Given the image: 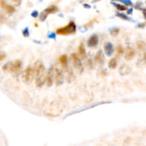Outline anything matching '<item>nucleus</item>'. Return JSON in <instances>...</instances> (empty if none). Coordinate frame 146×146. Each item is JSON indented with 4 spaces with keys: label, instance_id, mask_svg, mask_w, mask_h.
<instances>
[{
    "label": "nucleus",
    "instance_id": "1",
    "mask_svg": "<svg viewBox=\"0 0 146 146\" xmlns=\"http://www.w3.org/2000/svg\"><path fill=\"white\" fill-rule=\"evenodd\" d=\"M34 70L36 86L38 88H42L44 84V65L41 61H37L34 64Z\"/></svg>",
    "mask_w": 146,
    "mask_h": 146
},
{
    "label": "nucleus",
    "instance_id": "2",
    "mask_svg": "<svg viewBox=\"0 0 146 146\" xmlns=\"http://www.w3.org/2000/svg\"><path fill=\"white\" fill-rule=\"evenodd\" d=\"M76 32V26L74 22H70L68 24L65 26L58 28L56 30V34L58 35H64L67 36L70 34H74Z\"/></svg>",
    "mask_w": 146,
    "mask_h": 146
},
{
    "label": "nucleus",
    "instance_id": "3",
    "mask_svg": "<svg viewBox=\"0 0 146 146\" xmlns=\"http://www.w3.org/2000/svg\"><path fill=\"white\" fill-rule=\"evenodd\" d=\"M22 66V63L19 60L12 61V62H8L3 66L2 69L3 71H9L12 73H17L19 72Z\"/></svg>",
    "mask_w": 146,
    "mask_h": 146
},
{
    "label": "nucleus",
    "instance_id": "4",
    "mask_svg": "<svg viewBox=\"0 0 146 146\" xmlns=\"http://www.w3.org/2000/svg\"><path fill=\"white\" fill-rule=\"evenodd\" d=\"M34 78V70L32 66H28L22 73V80L25 84H30Z\"/></svg>",
    "mask_w": 146,
    "mask_h": 146
},
{
    "label": "nucleus",
    "instance_id": "5",
    "mask_svg": "<svg viewBox=\"0 0 146 146\" xmlns=\"http://www.w3.org/2000/svg\"><path fill=\"white\" fill-rule=\"evenodd\" d=\"M58 11V8H57V6H54V5H52V6H50L49 7H48L47 9H46V10H44V11H43L40 14V20L41 21H45L46 19L47 18L48 15L50 14H54V13H56Z\"/></svg>",
    "mask_w": 146,
    "mask_h": 146
},
{
    "label": "nucleus",
    "instance_id": "6",
    "mask_svg": "<svg viewBox=\"0 0 146 146\" xmlns=\"http://www.w3.org/2000/svg\"><path fill=\"white\" fill-rule=\"evenodd\" d=\"M71 58L73 64H74V66H75L76 70L81 73L84 70V67H83L81 61H80V58L76 54H72L71 55Z\"/></svg>",
    "mask_w": 146,
    "mask_h": 146
},
{
    "label": "nucleus",
    "instance_id": "7",
    "mask_svg": "<svg viewBox=\"0 0 146 146\" xmlns=\"http://www.w3.org/2000/svg\"><path fill=\"white\" fill-rule=\"evenodd\" d=\"M54 68L52 67L47 71V74L46 75V78L44 80L46 82V84L47 86H52L54 83Z\"/></svg>",
    "mask_w": 146,
    "mask_h": 146
},
{
    "label": "nucleus",
    "instance_id": "8",
    "mask_svg": "<svg viewBox=\"0 0 146 146\" xmlns=\"http://www.w3.org/2000/svg\"><path fill=\"white\" fill-rule=\"evenodd\" d=\"M54 78L57 86H60L64 82V74L61 69L54 68Z\"/></svg>",
    "mask_w": 146,
    "mask_h": 146
},
{
    "label": "nucleus",
    "instance_id": "9",
    "mask_svg": "<svg viewBox=\"0 0 146 146\" xmlns=\"http://www.w3.org/2000/svg\"><path fill=\"white\" fill-rule=\"evenodd\" d=\"M136 55V52L134 51V49L132 47H128L126 48V56H125V58L127 61H130L132 60V58H134Z\"/></svg>",
    "mask_w": 146,
    "mask_h": 146
},
{
    "label": "nucleus",
    "instance_id": "10",
    "mask_svg": "<svg viewBox=\"0 0 146 146\" xmlns=\"http://www.w3.org/2000/svg\"><path fill=\"white\" fill-rule=\"evenodd\" d=\"M98 44V37L97 35H93L91 36L88 41V46L89 47H95Z\"/></svg>",
    "mask_w": 146,
    "mask_h": 146
},
{
    "label": "nucleus",
    "instance_id": "11",
    "mask_svg": "<svg viewBox=\"0 0 146 146\" xmlns=\"http://www.w3.org/2000/svg\"><path fill=\"white\" fill-rule=\"evenodd\" d=\"M104 50H105L106 55L108 56H110L113 53V51H114L112 44L110 42L106 43L105 45H104Z\"/></svg>",
    "mask_w": 146,
    "mask_h": 146
},
{
    "label": "nucleus",
    "instance_id": "12",
    "mask_svg": "<svg viewBox=\"0 0 146 146\" xmlns=\"http://www.w3.org/2000/svg\"><path fill=\"white\" fill-rule=\"evenodd\" d=\"M95 61H96L97 63H98V64H102L103 63H104V54H103V53L101 51H99V52H97V54H96V56H95Z\"/></svg>",
    "mask_w": 146,
    "mask_h": 146
},
{
    "label": "nucleus",
    "instance_id": "13",
    "mask_svg": "<svg viewBox=\"0 0 146 146\" xmlns=\"http://www.w3.org/2000/svg\"><path fill=\"white\" fill-rule=\"evenodd\" d=\"M78 54L81 58H84L86 56V52L85 47H84V45L83 44H80L78 46Z\"/></svg>",
    "mask_w": 146,
    "mask_h": 146
},
{
    "label": "nucleus",
    "instance_id": "14",
    "mask_svg": "<svg viewBox=\"0 0 146 146\" xmlns=\"http://www.w3.org/2000/svg\"><path fill=\"white\" fill-rule=\"evenodd\" d=\"M59 61H60V64H61V66L63 68H66L68 65V58L66 54H64L61 56V57L59 58Z\"/></svg>",
    "mask_w": 146,
    "mask_h": 146
},
{
    "label": "nucleus",
    "instance_id": "15",
    "mask_svg": "<svg viewBox=\"0 0 146 146\" xmlns=\"http://www.w3.org/2000/svg\"><path fill=\"white\" fill-rule=\"evenodd\" d=\"M4 9L6 12V13H8V14H12V13H14V12H15V8H14V6L10 4H7L5 5Z\"/></svg>",
    "mask_w": 146,
    "mask_h": 146
},
{
    "label": "nucleus",
    "instance_id": "16",
    "mask_svg": "<svg viewBox=\"0 0 146 146\" xmlns=\"http://www.w3.org/2000/svg\"><path fill=\"white\" fill-rule=\"evenodd\" d=\"M117 66V60L116 58H113L112 59H110L108 62V67L110 68H116Z\"/></svg>",
    "mask_w": 146,
    "mask_h": 146
},
{
    "label": "nucleus",
    "instance_id": "17",
    "mask_svg": "<svg viewBox=\"0 0 146 146\" xmlns=\"http://www.w3.org/2000/svg\"><path fill=\"white\" fill-rule=\"evenodd\" d=\"M137 47L139 50H144L145 49V47H146V44L144 42H138L137 43Z\"/></svg>",
    "mask_w": 146,
    "mask_h": 146
},
{
    "label": "nucleus",
    "instance_id": "18",
    "mask_svg": "<svg viewBox=\"0 0 146 146\" xmlns=\"http://www.w3.org/2000/svg\"><path fill=\"white\" fill-rule=\"evenodd\" d=\"M124 52V50H123V48L122 47V46L120 45H118V46L116 47V53H117V55L118 56H120L122 55Z\"/></svg>",
    "mask_w": 146,
    "mask_h": 146
},
{
    "label": "nucleus",
    "instance_id": "19",
    "mask_svg": "<svg viewBox=\"0 0 146 146\" xmlns=\"http://www.w3.org/2000/svg\"><path fill=\"white\" fill-rule=\"evenodd\" d=\"M114 5L116 6V7L117 8V10L118 11H120V12H122V11H126L127 10V7L124 5L121 4H114Z\"/></svg>",
    "mask_w": 146,
    "mask_h": 146
},
{
    "label": "nucleus",
    "instance_id": "20",
    "mask_svg": "<svg viewBox=\"0 0 146 146\" xmlns=\"http://www.w3.org/2000/svg\"><path fill=\"white\" fill-rule=\"evenodd\" d=\"M73 77H74V74H73V71L71 69L70 71H68V79L72 80Z\"/></svg>",
    "mask_w": 146,
    "mask_h": 146
},
{
    "label": "nucleus",
    "instance_id": "21",
    "mask_svg": "<svg viewBox=\"0 0 146 146\" xmlns=\"http://www.w3.org/2000/svg\"><path fill=\"white\" fill-rule=\"evenodd\" d=\"M118 32H119V29L118 28H114L113 31L111 32V35L112 36H116V35H118Z\"/></svg>",
    "mask_w": 146,
    "mask_h": 146
},
{
    "label": "nucleus",
    "instance_id": "22",
    "mask_svg": "<svg viewBox=\"0 0 146 146\" xmlns=\"http://www.w3.org/2000/svg\"><path fill=\"white\" fill-rule=\"evenodd\" d=\"M6 4V2L5 0H0V6L2 8L4 9V7Z\"/></svg>",
    "mask_w": 146,
    "mask_h": 146
},
{
    "label": "nucleus",
    "instance_id": "23",
    "mask_svg": "<svg viewBox=\"0 0 146 146\" xmlns=\"http://www.w3.org/2000/svg\"><path fill=\"white\" fill-rule=\"evenodd\" d=\"M23 35H24L25 37H26V36H28V35H29V34H28V29L27 28H26L24 29V31H23Z\"/></svg>",
    "mask_w": 146,
    "mask_h": 146
},
{
    "label": "nucleus",
    "instance_id": "24",
    "mask_svg": "<svg viewBox=\"0 0 146 146\" xmlns=\"http://www.w3.org/2000/svg\"><path fill=\"white\" fill-rule=\"evenodd\" d=\"M6 58V54L4 53H0V61H3Z\"/></svg>",
    "mask_w": 146,
    "mask_h": 146
},
{
    "label": "nucleus",
    "instance_id": "25",
    "mask_svg": "<svg viewBox=\"0 0 146 146\" xmlns=\"http://www.w3.org/2000/svg\"><path fill=\"white\" fill-rule=\"evenodd\" d=\"M118 16H119V17H120V18H122V19H125V20H127V19H128V18L127 16H126L125 14H118Z\"/></svg>",
    "mask_w": 146,
    "mask_h": 146
},
{
    "label": "nucleus",
    "instance_id": "26",
    "mask_svg": "<svg viewBox=\"0 0 146 146\" xmlns=\"http://www.w3.org/2000/svg\"><path fill=\"white\" fill-rule=\"evenodd\" d=\"M12 2H14V4L16 5H19L21 4V2H22V0H12Z\"/></svg>",
    "mask_w": 146,
    "mask_h": 146
},
{
    "label": "nucleus",
    "instance_id": "27",
    "mask_svg": "<svg viewBox=\"0 0 146 146\" xmlns=\"http://www.w3.org/2000/svg\"><path fill=\"white\" fill-rule=\"evenodd\" d=\"M32 15L34 17H36L38 16V12H34L32 14Z\"/></svg>",
    "mask_w": 146,
    "mask_h": 146
},
{
    "label": "nucleus",
    "instance_id": "28",
    "mask_svg": "<svg viewBox=\"0 0 146 146\" xmlns=\"http://www.w3.org/2000/svg\"><path fill=\"white\" fill-rule=\"evenodd\" d=\"M4 16H3V15L0 13V22H3V20H4Z\"/></svg>",
    "mask_w": 146,
    "mask_h": 146
},
{
    "label": "nucleus",
    "instance_id": "29",
    "mask_svg": "<svg viewBox=\"0 0 146 146\" xmlns=\"http://www.w3.org/2000/svg\"><path fill=\"white\" fill-rule=\"evenodd\" d=\"M96 1H98V0H96Z\"/></svg>",
    "mask_w": 146,
    "mask_h": 146
}]
</instances>
